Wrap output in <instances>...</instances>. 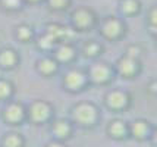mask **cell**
I'll list each match as a JSON object with an SVG mask.
<instances>
[{
	"label": "cell",
	"mask_w": 157,
	"mask_h": 147,
	"mask_svg": "<svg viewBox=\"0 0 157 147\" xmlns=\"http://www.w3.org/2000/svg\"><path fill=\"white\" fill-rule=\"evenodd\" d=\"M72 119L76 125L82 128H93L97 125L100 119V112L98 107L94 103L90 102H81L72 107Z\"/></svg>",
	"instance_id": "obj_1"
},
{
	"label": "cell",
	"mask_w": 157,
	"mask_h": 147,
	"mask_svg": "<svg viewBox=\"0 0 157 147\" xmlns=\"http://www.w3.org/2000/svg\"><path fill=\"white\" fill-rule=\"evenodd\" d=\"M53 115V106L46 100H35L27 109V118L34 124H44Z\"/></svg>",
	"instance_id": "obj_2"
},
{
	"label": "cell",
	"mask_w": 157,
	"mask_h": 147,
	"mask_svg": "<svg viewBox=\"0 0 157 147\" xmlns=\"http://www.w3.org/2000/svg\"><path fill=\"white\" fill-rule=\"evenodd\" d=\"M104 102H106V106L110 110L122 112L131 106V96L129 93L123 90H110L104 96Z\"/></svg>",
	"instance_id": "obj_3"
},
{
	"label": "cell",
	"mask_w": 157,
	"mask_h": 147,
	"mask_svg": "<svg viewBox=\"0 0 157 147\" xmlns=\"http://www.w3.org/2000/svg\"><path fill=\"white\" fill-rule=\"evenodd\" d=\"M3 119L10 125H21L27 119V109L21 102H10L3 110Z\"/></svg>",
	"instance_id": "obj_4"
},
{
	"label": "cell",
	"mask_w": 157,
	"mask_h": 147,
	"mask_svg": "<svg viewBox=\"0 0 157 147\" xmlns=\"http://www.w3.org/2000/svg\"><path fill=\"white\" fill-rule=\"evenodd\" d=\"M88 83V75L82 69H71L65 74L63 85L68 91H81Z\"/></svg>",
	"instance_id": "obj_5"
},
{
	"label": "cell",
	"mask_w": 157,
	"mask_h": 147,
	"mask_svg": "<svg viewBox=\"0 0 157 147\" xmlns=\"http://www.w3.org/2000/svg\"><path fill=\"white\" fill-rule=\"evenodd\" d=\"M125 33V25L116 16H107L101 24V34L107 40H117Z\"/></svg>",
	"instance_id": "obj_6"
},
{
	"label": "cell",
	"mask_w": 157,
	"mask_h": 147,
	"mask_svg": "<svg viewBox=\"0 0 157 147\" xmlns=\"http://www.w3.org/2000/svg\"><path fill=\"white\" fill-rule=\"evenodd\" d=\"M87 75H88V79L91 83L103 85V84H107L110 79L113 78V69L104 62L94 63V65L90 68V72Z\"/></svg>",
	"instance_id": "obj_7"
},
{
	"label": "cell",
	"mask_w": 157,
	"mask_h": 147,
	"mask_svg": "<svg viewBox=\"0 0 157 147\" xmlns=\"http://www.w3.org/2000/svg\"><path fill=\"white\" fill-rule=\"evenodd\" d=\"M72 22L75 28L84 31V29L91 28L96 24V15L88 7H79L72 12Z\"/></svg>",
	"instance_id": "obj_8"
},
{
	"label": "cell",
	"mask_w": 157,
	"mask_h": 147,
	"mask_svg": "<svg viewBox=\"0 0 157 147\" xmlns=\"http://www.w3.org/2000/svg\"><path fill=\"white\" fill-rule=\"evenodd\" d=\"M117 71H119V74L125 78H132L135 77L140 69H141V63L138 59L135 57H131V56H126V55H123L119 60H117Z\"/></svg>",
	"instance_id": "obj_9"
},
{
	"label": "cell",
	"mask_w": 157,
	"mask_h": 147,
	"mask_svg": "<svg viewBox=\"0 0 157 147\" xmlns=\"http://www.w3.org/2000/svg\"><path fill=\"white\" fill-rule=\"evenodd\" d=\"M128 126H129V135H132L138 141L147 140L154 133L153 125H151L148 121H145V119H137V121H134Z\"/></svg>",
	"instance_id": "obj_10"
},
{
	"label": "cell",
	"mask_w": 157,
	"mask_h": 147,
	"mask_svg": "<svg viewBox=\"0 0 157 147\" xmlns=\"http://www.w3.org/2000/svg\"><path fill=\"white\" fill-rule=\"evenodd\" d=\"M52 133L57 141H65L71 138V135L74 133V126L68 119H56L52 125Z\"/></svg>",
	"instance_id": "obj_11"
},
{
	"label": "cell",
	"mask_w": 157,
	"mask_h": 147,
	"mask_svg": "<svg viewBox=\"0 0 157 147\" xmlns=\"http://www.w3.org/2000/svg\"><path fill=\"white\" fill-rule=\"evenodd\" d=\"M107 134L115 140H123L129 134V126L122 119H113L107 125Z\"/></svg>",
	"instance_id": "obj_12"
},
{
	"label": "cell",
	"mask_w": 157,
	"mask_h": 147,
	"mask_svg": "<svg viewBox=\"0 0 157 147\" xmlns=\"http://www.w3.org/2000/svg\"><path fill=\"white\" fill-rule=\"evenodd\" d=\"M46 34L50 35L56 43H60V41H68L71 31H69L68 27L55 22V24H47L46 25Z\"/></svg>",
	"instance_id": "obj_13"
},
{
	"label": "cell",
	"mask_w": 157,
	"mask_h": 147,
	"mask_svg": "<svg viewBox=\"0 0 157 147\" xmlns=\"http://www.w3.org/2000/svg\"><path fill=\"white\" fill-rule=\"evenodd\" d=\"M75 55H76V50L71 43H62L55 50V57H56L55 60L68 63L75 57Z\"/></svg>",
	"instance_id": "obj_14"
},
{
	"label": "cell",
	"mask_w": 157,
	"mask_h": 147,
	"mask_svg": "<svg viewBox=\"0 0 157 147\" xmlns=\"http://www.w3.org/2000/svg\"><path fill=\"white\" fill-rule=\"evenodd\" d=\"M19 62V55L16 53V50L6 47L0 52V66L5 69H12Z\"/></svg>",
	"instance_id": "obj_15"
},
{
	"label": "cell",
	"mask_w": 157,
	"mask_h": 147,
	"mask_svg": "<svg viewBox=\"0 0 157 147\" xmlns=\"http://www.w3.org/2000/svg\"><path fill=\"white\" fill-rule=\"evenodd\" d=\"M37 68L43 75H52L57 71V60L52 59V57H43L37 62Z\"/></svg>",
	"instance_id": "obj_16"
},
{
	"label": "cell",
	"mask_w": 157,
	"mask_h": 147,
	"mask_svg": "<svg viewBox=\"0 0 157 147\" xmlns=\"http://www.w3.org/2000/svg\"><path fill=\"white\" fill-rule=\"evenodd\" d=\"M25 140L24 137L18 133H9L3 137L2 140V147H24Z\"/></svg>",
	"instance_id": "obj_17"
},
{
	"label": "cell",
	"mask_w": 157,
	"mask_h": 147,
	"mask_svg": "<svg viewBox=\"0 0 157 147\" xmlns=\"http://www.w3.org/2000/svg\"><path fill=\"white\" fill-rule=\"evenodd\" d=\"M82 52H84V55L87 57H96L98 55H101L103 47H101V44L97 43L96 40H90V41H87L84 44Z\"/></svg>",
	"instance_id": "obj_18"
},
{
	"label": "cell",
	"mask_w": 157,
	"mask_h": 147,
	"mask_svg": "<svg viewBox=\"0 0 157 147\" xmlns=\"http://www.w3.org/2000/svg\"><path fill=\"white\" fill-rule=\"evenodd\" d=\"M121 9L125 15H135L141 9V3L140 0H122Z\"/></svg>",
	"instance_id": "obj_19"
},
{
	"label": "cell",
	"mask_w": 157,
	"mask_h": 147,
	"mask_svg": "<svg viewBox=\"0 0 157 147\" xmlns=\"http://www.w3.org/2000/svg\"><path fill=\"white\" fill-rule=\"evenodd\" d=\"M13 88H15L13 84L9 79H0V102L12 97Z\"/></svg>",
	"instance_id": "obj_20"
},
{
	"label": "cell",
	"mask_w": 157,
	"mask_h": 147,
	"mask_svg": "<svg viewBox=\"0 0 157 147\" xmlns=\"http://www.w3.org/2000/svg\"><path fill=\"white\" fill-rule=\"evenodd\" d=\"M16 35H18V38H19L22 43H27V41H29V40L34 37V31H33V28H31L29 25H27V24H22V25H19V27H18Z\"/></svg>",
	"instance_id": "obj_21"
},
{
	"label": "cell",
	"mask_w": 157,
	"mask_h": 147,
	"mask_svg": "<svg viewBox=\"0 0 157 147\" xmlns=\"http://www.w3.org/2000/svg\"><path fill=\"white\" fill-rule=\"evenodd\" d=\"M57 43L50 37V35H47V34H44L43 37H41L40 40H38V47L40 49H43V50H50V49H53Z\"/></svg>",
	"instance_id": "obj_22"
},
{
	"label": "cell",
	"mask_w": 157,
	"mask_h": 147,
	"mask_svg": "<svg viewBox=\"0 0 157 147\" xmlns=\"http://www.w3.org/2000/svg\"><path fill=\"white\" fill-rule=\"evenodd\" d=\"M50 9L53 10H65L71 5V0H47Z\"/></svg>",
	"instance_id": "obj_23"
},
{
	"label": "cell",
	"mask_w": 157,
	"mask_h": 147,
	"mask_svg": "<svg viewBox=\"0 0 157 147\" xmlns=\"http://www.w3.org/2000/svg\"><path fill=\"white\" fill-rule=\"evenodd\" d=\"M0 5L7 10H18L22 6V0H0Z\"/></svg>",
	"instance_id": "obj_24"
},
{
	"label": "cell",
	"mask_w": 157,
	"mask_h": 147,
	"mask_svg": "<svg viewBox=\"0 0 157 147\" xmlns=\"http://www.w3.org/2000/svg\"><path fill=\"white\" fill-rule=\"evenodd\" d=\"M126 56H131V57H135L138 59L140 55H141V47L138 46V44H131L129 47L126 49V53H125Z\"/></svg>",
	"instance_id": "obj_25"
},
{
	"label": "cell",
	"mask_w": 157,
	"mask_h": 147,
	"mask_svg": "<svg viewBox=\"0 0 157 147\" xmlns=\"http://www.w3.org/2000/svg\"><path fill=\"white\" fill-rule=\"evenodd\" d=\"M150 22H151V33L156 34V7H151L150 10Z\"/></svg>",
	"instance_id": "obj_26"
},
{
	"label": "cell",
	"mask_w": 157,
	"mask_h": 147,
	"mask_svg": "<svg viewBox=\"0 0 157 147\" xmlns=\"http://www.w3.org/2000/svg\"><path fill=\"white\" fill-rule=\"evenodd\" d=\"M46 147H65V144H63L62 141L55 140V141H50V143H48Z\"/></svg>",
	"instance_id": "obj_27"
},
{
	"label": "cell",
	"mask_w": 157,
	"mask_h": 147,
	"mask_svg": "<svg viewBox=\"0 0 157 147\" xmlns=\"http://www.w3.org/2000/svg\"><path fill=\"white\" fill-rule=\"evenodd\" d=\"M150 91L153 93V94H156V81H151V84H150Z\"/></svg>",
	"instance_id": "obj_28"
},
{
	"label": "cell",
	"mask_w": 157,
	"mask_h": 147,
	"mask_svg": "<svg viewBox=\"0 0 157 147\" xmlns=\"http://www.w3.org/2000/svg\"><path fill=\"white\" fill-rule=\"evenodd\" d=\"M27 2H29V3H38V2H41V0H27Z\"/></svg>",
	"instance_id": "obj_29"
}]
</instances>
